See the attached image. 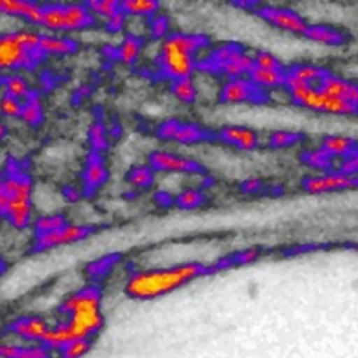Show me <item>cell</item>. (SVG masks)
<instances>
[{
	"label": "cell",
	"mask_w": 358,
	"mask_h": 358,
	"mask_svg": "<svg viewBox=\"0 0 358 358\" xmlns=\"http://www.w3.org/2000/svg\"><path fill=\"white\" fill-rule=\"evenodd\" d=\"M211 271V266L187 262L171 267L147 268L131 273L124 282V292L131 299L151 301L168 295L194 278Z\"/></svg>",
	"instance_id": "cell-1"
},
{
	"label": "cell",
	"mask_w": 358,
	"mask_h": 358,
	"mask_svg": "<svg viewBox=\"0 0 358 358\" xmlns=\"http://www.w3.org/2000/svg\"><path fill=\"white\" fill-rule=\"evenodd\" d=\"M62 322L66 324L73 340L92 338L103 327L101 289L88 284L67 295L59 306Z\"/></svg>",
	"instance_id": "cell-2"
},
{
	"label": "cell",
	"mask_w": 358,
	"mask_h": 358,
	"mask_svg": "<svg viewBox=\"0 0 358 358\" xmlns=\"http://www.w3.org/2000/svg\"><path fill=\"white\" fill-rule=\"evenodd\" d=\"M7 168V173L1 178L4 210L3 215L18 229L27 228L32 221L34 207V183L32 179L20 168Z\"/></svg>",
	"instance_id": "cell-3"
},
{
	"label": "cell",
	"mask_w": 358,
	"mask_h": 358,
	"mask_svg": "<svg viewBox=\"0 0 358 358\" xmlns=\"http://www.w3.org/2000/svg\"><path fill=\"white\" fill-rule=\"evenodd\" d=\"M94 21L85 3H50L42 4L38 25L52 34H59L85 29Z\"/></svg>",
	"instance_id": "cell-4"
},
{
	"label": "cell",
	"mask_w": 358,
	"mask_h": 358,
	"mask_svg": "<svg viewBox=\"0 0 358 358\" xmlns=\"http://www.w3.org/2000/svg\"><path fill=\"white\" fill-rule=\"evenodd\" d=\"M159 74L171 81L192 77L197 69L196 56L185 52L171 36V34L161 42L155 57Z\"/></svg>",
	"instance_id": "cell-5"
},
{
	"label": "cell",
	"mask_w": 358,
	"mask_h": 358,
	"mask_svg": "<svg viewBox=\"0 0 358 358\" xmlns=\"http://www.w3.org/2000/svg\"><path fill=\"white\" fill-rule=\"evenodd\" d=\"M289 99L294 105L320 113L337 115V116H352L358 115V106L348 102L336 99L324 94L317 87H299L288 90Z\"/></svg>",
	"instance_id": "cell-6"
},
{
	"label": "cell",
	"mask_w": 358,
	"mask_h": 358,
	"mask_svg": "<svg viewBox=\"0 0 358 358\" xmlns=\"http://www.w3.org/2000/svg\"><path fill=\"white\" fill-rule=\"evenodd\" d=\"M42 59V53L25 50L15 39L14 31L0 32V71L31 70Z\"/></svg>",
	"instance_id": "cell-7"
},
{
	"label": "cell",
	"mask_w": 358,
	"mask_h": 358,
	"mask_svg": "<svg viewBox=\"0 0 358 358\" xmlns=\"http://www.w3.org/2000/svg\"><path fill=\"white\" fill-rule=\"evenodd\" d=\"M301 187L309 194H324L333 192H344L358 187V176L347 175L337 169L308 175L301 180Z\"/></svg>",
	"instance_id": "cell-8"
},
{
	"label": "cell",
	"mask_w": 358,
	"mask_h": 358,
	"mask_svg": "<svg viewBox=\"0 0 358 358\" xmlns=\"http://www.w3.org/2000/svg\"><path fill=\"white\" fill-rule=\"evenodd\" d=\"M253 13L267 24L291 34L302 35L308 27L306 20L295 10L281 6L257 4Z\"/></svg>",
	"instance_id": "cell-9"
},
{
	"label": "cell",
	"mask_w": 358,
	"mask_h": 358,
	"mask_svg": "<svg viewBox=\"0 0 358 358\" xmlns=\"http://www.w3.org/2000/svg\"><path fill=\"white\" fill-rule=\"evenodd\" d=\"M218 99L224 103H263L268 101L267 91L256 87L248 77L227 80L218 91Z\"/></svg>",
	"instance_id": "cell-10"
},
{
	"label": "cell",
	"mask_w": 358,
	"mask_h": 358,
	"mask_svg": "<svg viewBox=\"0 0 358 358\" xmlns=\"http://www.w3.org/2000/svg\"><path fill=\"white\" fill-rule=\"evenodd\" d=\"M148 165L154 172L189 175H199L206 172V168L199 161L176 152L162 150L152 151L148 155Z\"/></svg>",
	"instance_id": "cell-11"
},
{
	"label": "cell",
	"mask_w": 358,
	"mask_h": 358,
	"mask_svg": "<svg viewBox=\"0 0 358 358\" xmlns=\"http://www.w3.org/2000/svg\"><path fill=\"white\" fill-rule=\"evenodd\" d=\"M91 234V228L83 224H76V222H67L64 227L48 232V234H41L35 236V249L36 250H50L55 248H60L64 245L76 243L78 241L85 239Z\"/></svg>",
	"instance_id": "cell-12"
},
{
	"label": "cell",
	"mask_w": 358,
	"mask_h": 358,
	"mask_svg": "<svg viewBox=\"0 0 358 358\" xmlns=\"http://www.w3.org/2000/svg\"><path fill=\"white\" fill-rule=\"evenodd\" d=\"M50 323L41 316H21L7 324V331L22 343H42Z\"/></svg>",
	"instance_id": "cell-13"
},
{
	"label": "cell",
	"mask_w": 358,
	"mask_h": 358,
	"mask_svg": "<svg viewBox=\"0 0 358 358\" xmlns=\"http://www.w3.org/2000/svg\"><path fill=\"white\" fill-rule=\"evenodd\" d=\"M329 73L327 69L313 63H296L285 67L284 87L288 90L299 87H317L322 78Z\"/></svg>",
	"instance_id": "cell-14"
},
{
	"label": "cell",
	"mask_w": 358,
	"mask_h": 358,
	"mask_svg": "<svg viewBox=\"0 0 358 358\" xmlns=\"http://www.w3.org/2000/svg\"><path fill=\"white\" fill-rule=\"evenodd\" d=\"M317 88L336 99L358 106V83L355 81L343 78L329 71L317 84Z\"/></svg>",
	"instance_id": "cell-15"
},
{
	"label": "cell",
	"mask_w": 358,
	"mask_h": 358,
	"mask_svg": "<svg viewBox=\"0 0 358 358\" xmlns=\"http://www.w3.org/2000/svg\"><path fill=\"white\" fill-rule=\"evenodd\" d=\"M215 138H218L221 143L227 145L235 147L242 151H253L259 147V143H260L257 131H255L253 129H249L245 126H236V124L221 127L217 131Z\"/></svg>",
	"instance_id": "cell-16"
},
{
	"label": "cell",
	"mask_w": 358,
	"mask_h": 358,
	"mask_svg": "<svg viewBox=\"0 0 358 358\" xmlns=\"http://www.w3.org/2000/svg\"><path fill=\"white\" fill-rule=\"evenodd\" d=\"M41 13L42 4L32 0H0L1 17L25 20L32 25H38Z\"/></svg>",
	"instance_id": "cell-17"
},
{
	"label": "cell",
	"mask_w": 358,
	"mask_h": 358,
	"mask_svg": "<svg viewBox=\"0 0 358 358\" xmlns=\"http://www.w3.org/2000/svg\"><path fill=\"white\" fill-rule=\"evenodd\" d=\"M53 354L42 343L0 341V358H53Z\"/></svg>",
	"instance_id": "cell-18"
},
{
	"label": "cell",
	"mask_w": 358,
	"mask_h": 358,
	"mask_svg": "<svg viewBox=\"0 0 358 358\" xmlns=\"http://www.w3.org/2000/svg\"><path fill=\"white\" fill-rule=\"evenodd\" d=\"M308 41L326 46H341L347 42V34L338 28L324 24H308L302 34Z\"/></svg>",
	"instance_id": "cell-19"
},
{
	"label": "cell",
	"mask_w": 358,
	"mask_h": 358,
	"mask_svg": "<svg viewBox=\"0 0 358 358\" xmlns=\"http://www.w3.org/2000/svg\"><path fill=\"white\" fill-rule=\"evenodd\" d=\"M108 179V169L101 158V154L91 152L87 158V164L83 171V185L84 190L94 192L101 187Z\"/></svg>",
	"instance_id": "cell-20"
},
{
	"label": "cell",
	"mask_w": 358,
	"mask_h": 358,
	"mask_svg": "<svg viewBox=\"0 0 358 358\" xmlns=\"http://www.w3.org/2000/svg\"><path fill=\"white\" fill-rule=\"evenodd\" d=\"M320 148L326 151L331 158L343 159L352 155L358 150V143L351 137L329 134L322 138Z\"/></svg>",
	"instance_id": "cell-21"
},
{
	"label": "cell",
	"mask_w": 358,
	"mask_h": 358,
	"mask_svg": "<svg viewBox=\"0 0 358 358\" xmlns=\"http://www.w3.org/2000/svg\"><path fill=\"white\" fill-rule=\"evenodd\" d=\"M77 43L71 38L57 35V34H42L39 42V52L52 56H66L76 52Z\"/></svg>",
	"instance_id": "cell-22"
},
{
	"label": "cell",
	"mask_w": 358,
	"mask_h": 358,
	"mask_svg": "<svg viewBox=\"0 0 358 358\" xmlns=\"http://www.w3.org/2000/svg\"><path fill=\"white\" fill-rule=\"evenodd\" d=\"M248 78L260 90L268 91L284 87L285 70H268L253 66V69L248 74Z\"/></svg>",
	"instance_id": "cell-23"
},
{
	"label": "cell",
	"mask_w": 358,
	"mask_h": 358,
	"mask_svg": "<svg viewBox=\"0 0 358 358\" xmlns=\"http://www.w3.org/2000/svg\"><path fill=\"white\" fill-rule=\"evenodd\" d=\"M214 137H215V134H213L210 130L201 127L197 123H193V122L183 123L182 122L173 141L180 143V144H196V143H201V141H210Z\"/></svg>",
	"instance_id": "cell-24"
},
{
	"label": "cell",
	"mask_w": 358,
	"mask_h": 358,
	"mask_svg": "<svg viewBox=\"0 0 358 358\" xmlns=\"http://www.w3.org/2000/svg\"><path fill=\"white\" fill-rule=\"evenodd\" d=\"M120 10L126 17L131 18H151L158 14L159 3L157 0H123L120 1Z\"/></svg>",
	"instance_id": "cell-25"
},
{
	"label": "cell",
	"mask_w": 358,
	"mask_h": 358,
	"mask_svg": "<svg viewBox=\"0 0 358 358\" xmlns=\"http://www.w3.org/2000/svg\"><path fill=\"white\" fill-rule=\"evenodd\" d=\"M299 159L303 165L319 171L320 173L333 171L336 166V159L331 158L326 151H323L320 147L319 148H310V150H303L299 155Z\"/></svg>",
	"instance_id": "cell-26"
},
{
	"label": "cell",
	"mask_w": 358,
	"mask_h": 358,
	"mask_svg": "<svg viewBox=\"0 0 358 358\" xmlns=\"http://www.w3.org/2000/svg\"><path fill=\"white\" fill-rule=\"evenodd\" d=\"M1 85L4 88V94L14 96L20 101H25L34 91L31 90V85L28 80L20 74V73H8L3 77Z\"/></svg>",
	"instance_id": "cell-27"
},
{
	"label": "cell",
	"mask_w": 358,
	"mask_h": 358,
	"mask_svg": "<svg viewBox=\"0 0 358 358\" xmlns=\"http://www.w3.org/2000/svg\"><path fill=\"white\" fill-rule=\"evenodd\" d=\"M172 39L189 55L196 56L204 48L210 45V39L203 34H189V32H172Z\"/></svg>",
	"instance_id": "cell-28"
},
{
	"label": "cell",
	"mask_w": 358,
	"mask_h": 358,
	"mask_svg": "<svg viewBox=\"0 0 358 358\" xmlns=\"http://www.w3.org/2000/svg\"><path fill=\"white\" fill-rule=\"evenodd\" d=\"M143 41L140 36L127 34L116 48V59L124 64H133L141 53Z\"/></svg>",
	"instance_id": "cell-29"
},
{
	"label": "cell",
	"mask_w": 358,
	"mask_h": 358,
	"mask_svg": "<svg viewBox=\"0 0 358 358\" xmlns=\"http://www.w3.org/2000/svg\"><path fill=\"white\" fill-rule=\"evenodd\" d=\"M20 119L29 126H36L42 122L43 108L42 101L36 92H32L25 101H22Z\"/></svg>",
	"instance_id": "cell-30"
},
{
	"label": "cell",
	"mask_w": 358,
	"mask_h": 358,
	"mask_svg": "<svg viewBox=\"0 0 358 358\" xmlns=\"http://www.w3.org/2000/svg\"><path fill=\"white\" fill-rule=\"evenodd\" d=\"M169 90L172 95L183 103H193L197 98V87L192 77L171 81Z\"/></svg>",
	"instance_id": "cell-31"
},
{
	"label": "cell",
	"mask_w": 358,
	"mask_h": 358,
	"mask_svg": "<svg viewBox=\"0 0 358 358\" xmlns=\"http://www.w3.org/2000/svg\"><path fill=\"white\" fill-rule=\"evenodd\" d=\"M154 171L148 164L133 166L127 173V182L137 189H147L154 183Z\"/></svg>",
	"instance_id": "cell-32"
},
{
	"label": "cell",
	"mask_w": 358,
	"mask_h": 358,
	"mask_svg": "<svg viewBox=\"0 0 358 358\" xmlns=\"http://www.w3.org/2000/svg\"><path fill=\"white\" fill-rule=\"evenodd\" d=\"M302 138H303V134L299 131L274 130L268 134L267 144L271 148H287V147H292V145L301 143Z\"/></svg>",
	"instance_id": "cell-33"
},
{
	"label": "cell",
	"mask_w": 358,
	"mask_h": 358,
	"mask_svg": "<svg viewBox=\"0 0 358 358\" xmlns=\"http://www.w3.org/2000/svg\"><path fill=\"white\" fill-rule=\"evenodd\" d=\"M67 224V220L63 214L60 213H52V214H43L41 217H38L34 221V229L36 232V235L41 234H48V232H53L62 227H64Z\"/></svg>",
	"instance_id": "cell-34"
},
{
	"label": "cell",
	"mask_w": 358,
	"mask_h": 358,
	"mask_svg": "<svg viewBox=\"0 0 358 358\" xmlns=\"http://www.w3.org/2000/svg\"><path fill=\"white\" fill-rule=\"evenodd\" d=\"M206 201V197L200 189L196 187H189L182 190L175 199L173 203L182 208V210H193L200 206H203Z\"/></svg>",
	"instance_id": "cell-35"
},
{
	"label": "cell",
	"mask_w": 358,
	"mask_h": 358,
	"mask_svg": "<svg viewBox=\"0 0 358 358\" xmlns=\"http://www.w3.org/2000/svg\"><path fill=\"white\" fill-rule=\"evenodd\" d=\"M91 15L95 18L106 20L120 10V1L117 0H90L85 3Z\"/></svg>",
	"instance_id": "cell-36"
},
{
	"label": "cell",
	"mask_w": 358,
	"mask_h": 358,
	"mask_svg": "<svg viewBox=\"0 0 358 358\" xmlns=\"http://www.w3.org/2000/svg\"><path fill=\"white\" fill-rule=\"evenodd\" d=\"M14 36L25 50L32 52V53L39 52V42L42 38L41 31H38L35 28H15Z\"/></svg>",
	"instance_id": "cell-37"
},
{
	"label": "cell",
	"mask_w": 358,
	"mask_h": 358,
	"mask_svg": "<svg viewBox=\"0 0 358 358\" xmlns=\"http://www.w3.org/2000/svg\"><path fill=\"white\" fill-rule=\"evenodd\" d=\"M92 348L91 338H77L63 345L57 352L59 358H83Z\"/></svg>",
	"instance_id": "cell-38"
},
{
	"label": "cell",
	"mask_w": 358,
	"mask_h": 358,
	"mask_svg": "<svg viewBox=\"0 0 358 358\" xmlns=\"http://www.w3.org/2000/svg\"><path fill=\"white\" fill-rule=\"evenodd\" d=\"M171 22L165 14H155L147 22V31L152 39L164 41L169 35Z\"/></svg>",
	"instance_id": "cell-39"
},
{
	"label": "cell",
	"mask_w": 358,
	"mask_h": 358,
	"mask_svg": "<svg viewBox=\"0 0 358 358\" xmlns=\"http://www.w3.org/2000/svg\"><path fill=\"white\" fill-rule=\"evenodd\" d=\"M88 140L92 148V152L101 154V151L106 150L108 147V134H106V129L101 122H95L92 123V126L90 127L88 131Z\"/></svg>",
	"instance_id": "cell-40"
},
{
	"label": "cell",
	"mask_w": 358,
	"mask_h": 358,
	"mask_svg": "<svg viewBox=\"0 0 358 358\" xmlns=\"http://www.w3.org/2000/svg\"><path fill=\"white\" fill-rule=\"evenodd\" d=\"M253 64L260 69H268V70H285L282 62L267 50H257L253 55Z\"/></svg>",
	"instance_id": "cell-41"
},
{
	"label": "cell",
	"mask_w": 358,
	"mask_h": 358,
	"mask_svg": "<svg viewBox=\"0 0 358 358\" xmlns=\"http://www.w3.org/2000/svg\"><path fill=\"white\" fill-rule=\"evenodd\" d=\"M119 257L116 255H112V256H105V257H101L92 263H90L87 266V274L88 277L91 278H99L102 277L106 271H109V268L115 264V262L117 260Z\"/></svg>",
	"instance_id": "cell-42"
},
{
	"label": "cell",
	"mask_w": 358,
	"mask_h": 358,
	"mask_svg": "<svg viewBox=\"0 0 358 358\" xmlns=\"http://www.w3.org/2000/svg\"><path fill=\"white\" fill-rule=\"evenodd\" d=\"M182 124V122L179 119H166L164 122H161L155 130V134L158 138L165 140V141H173L179 126Z\"/></svg>",
	"instance_id": "cell-43"
},
{
	"label": "cell",
	"mask_w": 358,
	"mask_h": 358,
	"mask_svg": "<svg viewBox=\"0 0 358 358\" xmlns=\"http://www.w3.org/2000/svg\"><path fill=\"white\" fill-rule=\"evenodd\" d=\"M22 101L7 94L0 96V112L7 117H20Z\"/></svg>",
	"instance_id": "cell-44"
},
{
	"label": "cell",
	"mask_w": 358,
	"mask_h": 358,
	"mask_svg": "<svg viewBox=\"0 0 358 358\" xmlns=\"http://www.w3.org/2000/svg\"><path fill=\"white\" fill-rule=\"evenodd\" d=\"M127 24V17L126 14L119 10L117 13H115L113 15H110L109 18L105 20V27L109 32H113V34H117V32H122L124 29Z\"/></svg>",
	"instance_id": "cell-45"
},
{
	"label": "cell",
	"mask_w": 358,
	"mask_h": 358,
	"mask_svg": "<svg viewBox=\"0 0 358 358\" xmlns=\"http://www.w3.org/2000/svg\"><path fill=\"white\" fill-rule=\"evenodd\" d=\"M337 171L347 175L358 176V150L352 155L340 159V162L337 164Z\"/></svg>",
	"instance_id": "cell-46"
},
{
	"label": "cell",
	"mask_w": 358,
	"mask_h": 358,
	"mask_svg": "<svg viewBox=\"0 0 358 358\" xmlns=\"http://www.w3.org/2000/svg\"><path fill=\"white\" fill-rule=\"evenodd\" d=\"M239 189L246 194H257L264 189V185L257 178H248L239 185Z\"/></svg>",
	"instance_id": "cell-47"
},
{
	"label": "cell",
	"mask_w": 358,
	"mask_h": 358,
	"mask_svg": "<svg viewBox=\"0 0 358 358\" xmlns=\"http://www.w3.org/2000/svg\"><path fill=\"white\" fill-rule=\"evenodd\" d=\"M259 257V250L257 249H245V250H241V252H236L235 255L231 256V260L232 263H236V264H242V263H249V262H253Z\"/></svg>",
	"instance_id": "cell-48"
},
{
	"label": "cell",
	"mask_w": 358,
	"mask_h": 358,
	"mask_svg": "<svg viewBox=\"0 0 358 358\" xmlns=\"http://www.w3.org/2000/svg\"><path fill=\"white\" fill-rule=\"evenodd\" d=\"M63 194H64V199L71 203L78 201V199H80V190L77 187H66Z\"/></svg>",
	"instance_id": "cell-49"
},
{
	"label": "cell",
	"mask_w": 358,
	"mask_h": 358,
	"mask_svg": "<svg viewBox=\"0 0 358 358\" xmlns=\"http://www.w3.org/2000/svg\"><path fill=\"white\" fill-rule=\"evenodd\" d=\"M155 199H157V201H158L161 206H164V207L173 204V197H172L169 193H165V192H159Z\"/></svg>",
	"instance_id": "cell-50"
},
{
	"label": "cell",
	"mask_w": 358,
	"mask_h": 358,
	"mask_svg": "<svg viewBox=\"0 0 358 358\" xmlns=\"http://www.w3.org/2000/svg\"><path fill=\"white\" fill-rule=\"evenodd\" d=\"M3 210H4V194H3V186L0 179V215H3Z\"/></svg>",
	"instance_id": "cell-51"
},
{
	"label": "cell",
	"mask_w": 358,
	"mask_h": 358,
	"mask_svg": "<svg viewBox=\"0 0 358 358\" xmlns=\"http://www.w3.org/2000/svg\"><path fill=\"white\" fill-rule=\"evenodd\" d=\"M6 133H7V131H6V126L0 122V141L6 137Z\"/></svg>",
	"instance_id": "cell-52"
}]
</instances>
